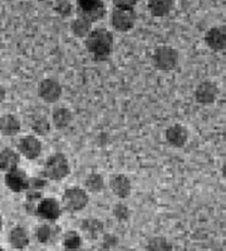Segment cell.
I'll use <instances>...</instances> for the list:
<instances>
[{"label":"cell","mask_w":226,"mask_h":251,"mask_svg":"<svg viewBox=\"0 0 226 251\" xmlns=\"http://www.w3.org/2000/svg\"><path fill=\"white\" fill-rule=\"evenodd\" d=\"M32 129L37 137H46L47 134H49L50 129H52V123L48 118L46 117H38L34 118L32 123Z\"/></svg>","instance_id":"obj_25"},{"label":"cell","mask_w":226,"mask_h":251,"mask_svg":"<svg viewBox=\"0 0 226 251\" xmlns=\"http://www.w3.org/2000/svg\"><path fill=\"white\" fill-rule=\"evenodd\" d=\"M62 212V205L54 197H42L35 206V215L46 223H55Z\"/></svg>","instance_id":"obj_6"},{"label":"cell","mask_w":226,"mask_h":251,"mask_svg":"<svg viewBox=\"0 0 226 251\" xmlns=\"http://www.w3.org/2000/svg\"><path fill=\"white\" fill-rule=\"evenodd\" d=\"M219 87L211 80H202L196 86L194 92L195 100L201 106H211L219 98Z\"/></svg>","instance_id":"obj_9"},{"label":"cell","mask_w":226,"mask_h":251,"mask_svg":"<svg viewBox=\"0 0 226 251\" xmlns=\"http://www.w3.org/2000/svg\"><path fill=\"white\" fill-rule=\"evenodd\" d=\"M89 196L88 192L83 187L78 186H72L68 187L62 195V201L60 205L63 211L71 212V214H77L88 206Z\"/></svg>","instance_id":"obj_3"},{"label":"cell","mask_w":226,"mask_h":251,"mask_svg":"<svg viewBox=\"0 0 226 251\" xmlns=\"http://www.w3.org/2000/svg\"><path fill=\"white\" fill-rule=\"evenodd\" d=\"M71 174V163L64 153H53L47 158L43 166V176L49 181H59L64 180Z\"/></svg>","instance_id":"obj_2"},{"label":"cell","mask_w":226,"mask_h":251,"mask_svg":"<svg viewBox=\"0 0 226 251\" xmlns=\"http://www.w3.org/2000/svg\"><path fill=\"white\" fill-rule=\"evenodd\" d=\"M80 232L82 237L88 240H97L104 234V224L96 217L84 219L80 223Z\"/></svg>","instance_id":"obj_16"},{"label":"cell","mask_w":226,"mask_h":251,"mask_svg":"<svg viewBox=\"0 0 226 251\" xmlns=\"http://www.w3.org/2000/svg\"><path fill=\"white\" fill-rule=\"evenodd\" d=\"M180 63V53L177 49L171 46H160L155 49L152 54V64L157 71L169 72L174 71Z\"/></svg>","instance_id":"obj_4"},{"label":"cell","mask_w":226,"mask_h":251,"mask_svg":"<svg viewBox=\"0 0 226 251\" xmlns=\"http://www.w3.org/2000/svg\"><path fill=\"white\" fill-rule=\"evenodd\" d=\"M69 29H71V33L73 34V37L84 40L93 29V24L87 19H84V18L77 15L75 19H72L71 24H69Z\"/></svg>","instance_id":"obj_22"},{"label":"cell","mask_w":226,"mask_h":251,"mask_svg":"<svg viewBox=\"0 0 226 251\" xmlns=\"http://www.w3.org/2000/svg\"><path fill=\"white\" fill-rule=\"evenodd\" d=\"M0 251H5V250H4V248H1V246H0Z\"/></svg>","instance_id":"obj_33"},{"label":"cell","mask_w":226,"mask_h":251,"mask_svg":"<svg viewBox=\"0 0 226 251\" xmlns=\"http://www.w3.org/2000/svg\"><path fill=\"white\" fill-rule=\"evenodd\" d=\"M35 237L40 244L43 245H50V244L57 243L62 237L60 227L55 223H46L38 225L35 230Z\"/></svg>","instance_id":"obj_13"},{"label":"cell","mask_w":226,"mask_h":251,"mask_svg":"<svg viewBox=\"0 0 226 251\" xmlns=\"http://www.w3.org/2000/svg\"><path fill=\"white\" fill-rule=\"evenodd\" d=\"M29 182H30V177L26 175L24 170L20 167L13 170L10 172H6L4 176V183L6 187L12 192L15 194H22V192H26L29 188Z\"/></svg>","instance_id":"obj_11"},{"label":"cell","mask_w":226,"mask_h":251,"mask_svg":"<svg viewBox=\"0 0 226 251\" xmlns=\"http://www.w3.org/2000/svg\"><path fill=\"white\" fill-rule=\"evenodd\" d=\"M43 151V143L35 134H26L18 142V152L29 161L37 160Z\"/></svg>","instance_id":"obj_10"},{"label":"cell","mask_w":226,"mask_h":251,"mask_svg":"<svg viewBox=\"0 0 226 251\" xmlns=\"http://www.w3.org/2000/svg\"><path fill=\"white\" fill-rule=\"evenodd\" d=\"M20 154L14 149H3L0 151V171L6 174L18 169L20 165Z\"/></svg>","instance_id":"obj_20"},{"label":"cell","mask_w":226,"mask_h":251,"mask_svg":"<svg viewBox=\"0 0 226 251\" xmlns=\"http://www.w3.org/2000/svg\"><path fill=\"white\" fill-rule=\"evenodd\" d=\"M9 244L15 250H24L30 244V235L24 226L18 225L9 232Z\"/></svg>","instance_id":"obj_18"},{"label":"cell","mask_w":226,"mask_h":251,"mask_svg":"<svg viewBox=\"0 0 226 251\" xmlns=\"http://www.w3.org/2000/svg\"><path fill=\"white\" fill-rule=\"evenodd\" d=\"M111 25L115 30L120 33H128L135 28L136 17L135 9H122L115 8L111 13Z\"/></svg>","instance_id":"obj_7"},{"label":"cell","mask_w":226,"mask_h":251,"mask_svg":"<svg viewBox=\"0 0 226 251\" xmlns=\"http://www.w3.org/2000/svg\"><path fill=\"white\" fill-rule=\"evenodd\" d=\"M3 216H1V214H0V232H1V230H3Z\"/></svg>","instance_id":"obj_32"},{"label":"cell","mask_w":226,"mask_h":251,"mask_svg":"<svg viewBox=\"0 0 226 251\" xmlns=\"http://www.w3.org/2000/svg\"><path fill=\"white\" fill-rule=\"evenodd\" d=\"M189 129L181 123H175L165 131V140L174 149H181L189 142Z\"/></svg>","instance_id":"obj_12"},{"label":"cell","mask_w":226,"mask_h":251,"mask_svg":"<svg viewBox=\"0 0 226 251\" xmlns=\"http://www.w3.org/2000/svg\"><path fill=\"white\" fill-rule=\"evenodd\" d=\"M75 13L93 24L103 19L106 6L103 0H75Z\"/></svg>","instance_id":"obj_5"},{"label":"cell","mask_w":226,"mask_h":251,"mask_svg":"<svg viewBox=\"0 0 226 251\" xmlns=\"http://www.w3.org/2000/svg\"><path fill=\"white\" fill-rule=\"evenodd\" d=\"M205 43L212 51H223L226 47V33L224 26H212L205 34Z\"/></svg>","instance_id":"obj_15"},{"label":"cell","mask_w":226,"mask_h":251,"mask_svg":"<svg viewBox=\"0 0 226 251\" xmlns=\"http://www.w3.org/2000/svg\"><path fill=\"white\" fill-rule=\"evenodd\" d=\"M106 186V181H104L103 176L97 172H92L84 180V190L88 194H100L104 190Z\"/></svg>","instance_id":"obj_23"},{"label":"cell","mask_w":226,"mask_h":251,"mask_svg":"<svg viewBox=\"0 0 226 251\" xmlns=\"http://www.w3.org/2000/svg\"><path fill=\"white\" fill-rule=\"evenodd\" d=\"M38 97L43 102L53 104L57 103L62 98L63 94V87L54 78H44L38 84Z\"/></svg>","instance_id":"obj_8"},{"label":"cell","mask_w":226,"mask_h":251,"mask_svg":"<svg viewBox=\"0 0 226 251\" xmlns=\"http://www.w3.org/2000/svg\"><path fill=\"white\" fill-rule=\"evenodd\" d=\"M64 251H86L83 246H78V248H71V249H64Z\"/></svg>","instance_id":"obj_31"},{"label":"cell","mask_w":226,"mask_h":251,"mask_svg":"<svg viewBox=\"0 0 226 251\" xmlns=\"http://www.w3.org/2000/svg\"><path fill=\"white\" fill-rule=\"evenodd\" d=\"M22 131V122L13 113L3 114L0 117V136L4 137H14Z\"/></svg>","instance_id":"obj_17"},{"label":"cell","mask_w":226,"mask_h":251,"mask_svg":"<svg viewBox=\"0 0 226 251\" xmlns=\"http://www.w3.org/2000/svg\"><path fill=\"white\" fill-rule=\"evenodd\" d=\"M5 97H6L5 88H4L3 86H0V104L5 100Z\"/></svg>","instance_id":"obj_30"},{"label":"cell","mask_w":226,"mask_h":251,"mask_svg":"<svg viewBox=\"0 0 226 251\" xmlns=\"http://www.w3.org/2000/svg\"><path fill=\"white\" fill-rule=\"evenodd\" d=\"M140 0H113V5L115 8L122 9H135Z\"/></svg>","instance_id":"obj_29"},{"label":"cell","mask_w":226,"mask_h":251,"mask_svg":"<svg viewBox=\"0 0 226 251\" xmlns=\"http://www.w3.org/2000/svg\"><path fill=\"white\" fill-rule=\"evenodd\" d=\"M147 251H174V246L166 237L153 236L146 245Z\"/></svg>","instance_id":"obj_24"},{"label":"cell","mask_w":226,"mask_h":251,"mask_svg":"<svg viewBox=\"0 0 226 251\" xmlns=\"http://www.w3.org/2000/svg\"><path fill=\"white\" fill-rule=\"evenodd\" d=\"M53 9L59 17L68 18L73 14L75 6H73V3L71 0H55Z\"/></svg>","instance_id":"obj_27"},{"label":"cell","mask_w":226,"mask_h":251,"mask_svg":"<svg viewBox=\"0 0 226 251\" xmlns=\"http://www.w3.org/2000/svg\"><path fill=\"white\" fill-rule=\"evenodd\" d=\"M73 113L69 108L67 107H55L52 112V116H50V123H52V127H54L55 129H66L68 128L69 126L73 122Z\"/></svg>","instance_id":"obj_19"},{"label":"cell","mask_w":226,"mask_h":251,"mask_svg":"<svg viewBox=\"0 0 226 251\" xmlns=\"http://www.w3.org/2000/svg\"><path fill=\"white\" fill-rule=\"evenodd\" d=\"M62 243H63L64 249L78 248V246H82V244H83V237L79 232L71 230V231L62 234Z\"/></svg>","instance_id":"obj_26"},{"label":"cell","mask_w":226,"mask_h":251,"mask_svg":"<svg viewBox=\"0 0 226 251\" xmlns=\"http://www.w3.org/2000/svg\"><path fill=\"white\" fill-rule=\"evenodd\" d=\"M109 188L115 196L125 200L132 194V181L125 174L112 175L109 178Z\"/></svg>","instance_id":"obj_14"},{"label":"cell","mask_w":226,"mask_h":251,"mask_svg":"<svg viewBox=\"0 0 226 251\" xmlns=\"http://www.w3.org/2000/svg\"><path fill=\"white\" fill-rule=\"evenodd\" d=\"M113 215L117 220L120 221H126L131 216V210L128 208V206L125 205V203H117V205L113 207Z\"/></svg>","instance_id":"obj_28"},{"label":"cell","mask_w":226,"mask_h":251,"mask_svg":"<svg viewBox=\"0 0 226 251\" xmlns=\"http://www.w3.org/2000/svg\"><path fill=\"white\" fill-rule=\"evenodd\" d=\"M87 51L96 62H106L115 49V37L106 28H93L84 39Z\"/></svg>","instance_id":"obj_1"},{"label":"cell","mask_w":226,"mask_h":251,"mask_svg":"<svg viewBox=\"0 0 226 251\" xmlns=\"http://www.w3.org/2000/svg\"><path fill=\"white\" fill-rule=\"evenodd\" d=\"M174 0H149L147 1V8L151 13L152 17L163 18L167 17L174 9Z\"/></svg>","instance_id":"obj_21"}]
</instances>
